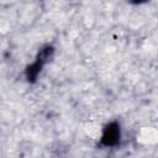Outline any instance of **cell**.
Here are the masks:
<instances>
[{"label":"cell","mask_w":158,"mask_h":158,"mask_svg":"<svg viewBox=\"0 0 158 158\" xmlns=\"http://www.w3.org/2000/svg\"><path fill=\"white\" fill-rule=\"evenodd\" d=\"M120 126L116 122H111L109 125H106V127L104 128L102 136H101V144L104 146H116L120 142Z\"/></svg>","instance_id":"1"},{"label":"cell","mask_w":158,"mask_h":158,"mask_svg":"<svg viewBox=\"0 0 158 158\" xmlns=\"http://www.w3.org/2000/svg\"><path fill=\"white\" fill-rule=\"evenodd\" d=\"M53 52H54L53 47H49V46L43 47L42 49H40V52H38V54H37L36 60H37V62H40L41 64H44V63H46L47 60H49V58L53 56Z\"/></svg>","instance_id":"3"},{"label":"cell","mask_w":158,"mask_h":158,"mask_svg":"<svg viewBox=\"0 0 158 158\" xmlns=\"http://www.w3.org/2000/svg\"><path fill=\"white\" fill-rule=\"evenodd\" d=\"M42 67H43V64H41L40 62H35V63H32L31 65H28L27 68H26V72H25V75H26V79L28 80V81H35L36 79H37V75L40 74V72H41V69H42Z\"/></svg>","instance_id":"2"}]
</instances>
